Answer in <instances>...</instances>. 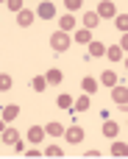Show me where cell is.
Segmentation results:
<instances>
[{"label": "cell", "mask_w": 128, "mask_h": 159, "mask_svg": "<svg viewBox=\"0 0 128 159\" xmlns=\"http://www.w3.org/2000/svg\"><path fill=\"white\" fill-rule=\"evenodd\" d=\"M50 48H53V53H64L70 48V34H64V31L50 34Z\"/></svg>", "instance_id": "obj_1"}, {"label": "cell", "mask_w": 128, "mask_h": 159, "mask_svg": "<svg viewBox=\"0 0 128 159\" xmlns=\"http://www.w3.org/2000/svg\"><path fill=\"white\" fill-rule=\"evenodd\" d=\"M70 145H78L81 140H84V129L81 126H70V129H64V134H61Z\"/></svg>", "instance_id": "obj_2"}, {"label": "cell", "mask_w": 128, "mask_h": 159, "mask_svg": "<svg viewBox=\"0 0 128 159\" xmlns=\"http://www.w3.org/2000/svg\"><path fill=\"white\" fill-rule=\"evenodd\" d=\"M33 14H39L42 20H53V17H56V6H53L50 0H42V3H39V8H36Z\"/></svg>", "instance_id": "obj_3"}, {"label": "cell", "mask_w": 128, "mask_h": 159, "mask_svg": "<svg viewBox=\"0 0 128 159\" xmlns=\"http://www.w3.org/2000/svg\"><path fill=\"white\" fill-rule=\"evenodd\" d=\"M75 25H78V20L73 17V11H67L64 17H59V31H64V34H70V31H73Z\"/></svg>", "instance_id": "obj_4"}, {"label": "cell", "mask_w": 128, "mask_h": 159, "mask_svg": "<svg viewBox=\"0 0 128 159\" xmlns=\"http://www.w3.org/2000/svg\"><path fill=\"white\" fill-rule=\"evenodd\" d=\"M112 101H114L117 106H126V103H128V89L114 84V87H112Z\"/></svg>", "instance_id": "obj_5"}, {"label": "cell", "mask_w": 128, "mask_h": 159, "mask_svg": "<svg viewBox=\"0 0 128 159\" xmlns=\"http://www.w3.org/2000/svg\"><path fill=\"white\" fill-rule=\"evenodd\" d=\"M33 17H36V14H33L31 8H20V11H17V25H22V28H28V25L33 22Z\"/></svg>", "instance_id": "obj_6"}, {"label": "cell", "mask_w": 128, "mask_h": 159, "mask_svg": "<svg viewBox=\"0 0 128 159\" xmlns=\"http://www.w3.org/2000/svg\"><path fill=\"white\" fill-rule=\"evenodd\" d=\"M25 137H28V143H33V145H39V143L45 140V129H42V126H31Z\"/></svg>", "instance_id": "obj_7"}, {"label": "cell", "mask_w": 128, "mask_h": 159, "mask_svg": "<svg viewBox=\"0 0 128 159\" xmlns=\"http://www.w3.org/2000/svg\"><path fill=\"white\" fill-rule=\"evenodd\" d=\"M114 14H117L114 3H112V0H100V6H98V17H114Z\"/></svg>", "instance_id": "obj_8"}, {"label": "cell", "mask_w": 128, "mask_h": 159, "mask_svg": "<svg viewBox=\"0 0 128 159\" xmlns=\"http://www.w3.org/2000/svg\"><path fill=\"white\" fill-rule=\"evenodd\" d=\"M0 112H3V115H0V117H3V123H11V120L20 115V106H17V103H8V106H3Z\"/></svg>", "instance_id": "obj_9"}, {"label": "cell", "mask_w": 128, "mask_h": 159, "mask_svg": "<svg viewBox=\"0 0 128 159\" xmlns=\"http://www.w3.org/2000/svg\"><path fill=\"white\" fill-rule=\"evenodd\" d=\"M81 22H84V28H89V31H92V28H98V25H100V17H98V11H86Z\"/></svg>", "instance_id": "obj_10"}, {"label": "cell", "mask_w": 128, "mask_h": 159, "mask_svg": "<svg viewBox=\"0 0 128 159\" xmlns=\"http://www.w3.org/2000/svg\"><path fill=\"white\" fill-rule=\"evenodd\" d=\"M81 89H84V92H86V95L92 98V95L98 92V81H95L92 75H86V78H81Z\"/></svg>", "instance_id": "obj_11"}, {"label": "cell", "mask_w": 128, "mask_h": 159, "mask_svg": "<svg viewBox=\"0 0 128 159\" xmlns=\"http://www.w3.org/2000/svg\"><path fill=\"white\" fill-rule=\"evenodd\" d=\"M86 45H89V56H92V59L106 56V45H103V42H86Z\"/></svg>", "instance_id": "obj_12"}, {"label": "cell", "mask_w": 128, "mask_h": 159, "mask_svg": "<svg viewBox=\"0 0 128 159\" xmlns=\"http://www.w3.org/2000/svg\"><path fill=\"white\" fill-rule=\"evenodd\" d=\"M61 78H64V75H61L59 67H50V70L45 73V81H47V84H61Z\"/></svg>", "instance_id": "obj_13"}, {"label": "cell", "mask_w": 128, "mask_h": 159, "mask_svg": "<svg viewBox=\"0 0 128 159\" xmlns=\"http://www.w3.org/2000/svg\"><path fill=\"white\" fill-rule=\"evenodd\" d=\"M73 109H78V112H86V109H89V95L84 92V95L73 98Z\"/></svg>", "instance_id": "obj_14"}, {"label": "cell", "mask_w": 128, "mask_h": 159, "mask_svg": "<svg viewBox=\"0 0 128 159\" xmlns=\"http://www.w3.org/2000/svg\"><path fill=\"white\" fill-rule=\"evenodd\" d=\"M106 56H109L112 61H120V59L126 56V50H123L120 45H112V48H106Z\"/></svg>", "instance_id": "obj_15"}, {"label": "cell", "mask_w": 128, "mask_h": 159, "mask_svg": "<svg viewBox=\"0 0 128 159\" xmlns=\"http://www.w3.org/2000/svg\"><path fill=\"white\" fill-rule=\"evenodd\" d=\"M45 134H47V137H61V134H64V126L53 120V123H47V129H45Z\"/></svg>", "instance_id": "obj_16"}, {"label": "cell", "mask_w": 128, "mask_h": 159, "mask_svg": "<svg viewBox=\"0 0 128 159\" xmlns=\"http://www.w3.org/2000/svg\"><path fill=\"white\" fill-rule=\"evenodd\" d=\"M103 134H106V137H112V140H114V137H117V134H120V126H117V123H114V120H106V123H103Z\"/></svg>", "instance_id": "obj_17"}, {"label": "cell", "mask_w": 128, "mask_h": 159, "mask_svg": "<svg viewBox=\"0 0 128 159\" xmlns=\"http://www.w3.org/2000/svg\"><path fill=\"white\" fill-rule=\"evenodd\" d=\"M31 89H33V92H45V89H47V81H45V75H36V78H31Z\"/></svg>", "instance_id": "obj_18"}, {"label": "cell", "mask_w": 128, "mask_h": 159, "mask_svg": "<svg viewBox=\"0 0 128 159\" xmlns=\"http://www.w3.org/2000/svg\"><path fill=\"white\" fill-rule=\"evenodd\" d=\"M17 140H20V131H17V129H3V143L14 145Z\"/></svg>", "instance_id": "obj_19"}, {"label": "cell", "mask_w": 128, "mask_h": 159, "mask_svg": "<svg viewBox=\"0 0 128 159\" xmlns=\"http://www.w3.org/2000/svg\"><path fill=\"white\" fill-rule=\"evenodd\" d=\"M100 84H106V87H114V84H117V75H114V70H103V75H100Z\"/></svg>", "instance_id": "obj_20"}, {"label": "cell", "mask_w": 128, "mask_h": 159, "mask_svg": "<svg viewBox=\"0 0 128 159\" xmlns=\"http://www.w3.org/2000/svg\"><path fill=\"white\" fill-rule=\"evenodd\" d=\"M56 106H59V109H73V98H70L67 92H61V95L56 98Z\"/></svg>", "instance_id": "obj_21"}, {"label": "cell", "mask_w": 128, "mask_h": 159, "mask_svg": "<svg viewBox=\"0 0 128 159\" xmlns=\"http://www.w3.org/2000/svg\"><path fill=\"white\" fill-rule=\"evenodd\" d=\"M75 39H78L81 45H86V42H92V34H89V28H78V31H75Z\"/></svg>", "instance_id": "obj_22"}, {"label": "cell", "mask_w": 128, "mask_h": 159, "mask_svg": "<svg viewBox=\"0 0 128 159\" xmlns=\"http://www.w3.org/2000/svg\"><path fill=\"white\" fill-rule=\"evenodd\" d=\"M126 154H128L126 143H112V157H126Z\"/></svg>", "instance_id": "obj_23"}, {"label": "cell", "mask_w": 128, "mask_h": 159, "mask_svg": "<svg viewBox=\"0 0 128 159\" xmlns=\"http://www.w3.org/2000/svg\"><path fill=\"white\" fill-rule=\"evenodd\" d=\"M11 84H14V81H11V75L0 73V92H8V89H11Z\"/></svg>", "instance_id": "obj_24"}, {"label": "cell", "mask_w": 128, "mask_h": 159, "mask_svg": "<svg viewBox=\"0 0 128 159\" xmlns=\"http://www.w3.org/2000/svg\"><path fill=\"white\" fill-rule=\"evenodd\" d=\"M114 17H117V22H114V25H117V31H123V34H126V31H128V17H126V14H114Z\"/></svg>", "instance_id": "obj_25"}, {"label": "cell", "mask_w": 128, "mask_h": 159, "mask_svg": "<svg viewBox=\"0 0 128 159\" xmlns=\"http://www.w3.org/2000/svg\"><path fill=\"white\" fill-rule=\"evenodd\" d=\"M64 6H67V11H78L84 6V0H64Z\"/></svg>", "instance_id": "obj_26"}, {"label": "cell", "mask_w": 128, "mask_h": 159, "mask_svg": "<svg viewBox=\"0 0 128 159\" xmlns=\"http://www.w3.org/2000/svg\"><path fill=\"white\" fill-rule=\"evenodd\" d=\"M45 157H50V159H59V157H61V148H59V145H50Z\"/></svg>", "instance_id": "obj_27"}, {"label": "cell", "mask_w": 128, "mask_h": 159, "mask_svg": "<svg viewBox=\"0 0 128 159\" xmlns=\"http://www.w3.org/2000/svg\"><path fill=\"white\" fill-rule=\"evenodd\" d=\"M6 6H8V8H11L14 14H17V11L22 8V0H6Z\"/></svg>", "instance_id": "obj_28"}, {"label": "cell", "mask_w": 128, "mask_h": 159, "mask_svg": "<svg viewBox=\"0 0 128 159\" xmlns=\"http://www.w3.org/2000/svg\"><path fill=\"white\" fill-rule=\"evenodd\" d=\"M3 129H6V126H3V117H0V131H3Z\"/></svg>", "instance_id": "obj_29"}, {"label": "cell", "mask_w": 128, "mask_h": 159, "mask_svg": "<svg viewBox=\"0 0 128 159\" xmlns=\"http://www.w3.org/2000/svg\"><path fill=\"white\" fill-rule=\"evenodd\" d=\"M0 3H6V0H0Z\"/></svg>", "instance_id": "obj_30"}]
</instances>
